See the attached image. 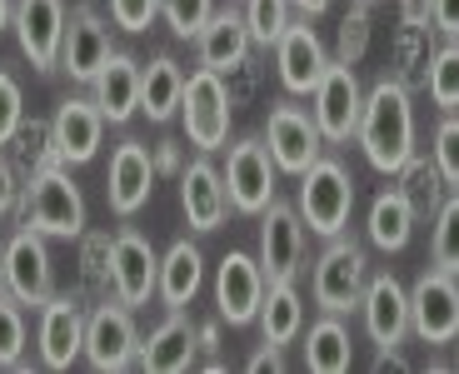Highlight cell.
Instances as JSON below:
<instances>
[{
    "label": "cell",
    "mask_w": 459,
    "mask_h": 374,
    "mask_svg": "<svg viewBox=\"0 0 459 374\" xmlns=\"http://www.w3.org/2000/svg\"><path fill=\"white\" fill-rule=\"evenodd\" d=\"M275 65H280V85H285L290 95H310L315 85H320L330 56H325V40L315 35L310 15L290 21V30L275 40Z\"/></svg>",
    "instance_id": "21"
},
{
    "label": "cell",
    "mask_w": 459,
    "mask_h": 374,
    "mask_svg": "<svg viewBox=\"0 0 459 374\" xmlns=\"http://www.w3.org/2000/svg\"><path fill=\"white\" fill-rule=\"evenodd\" d=\"M429 100L445 115L459 110V40H445V46L429 56Z\"/></svg>",
    "instance_id": "34"
},
{
    "label": "cell",
    "mask_w": 459,
    "mask_h": 374,
    "mask_svg": "<svg viewBox=\"0 0 459 374\" xmlns=\"http://www.w3.org/2000/svg\"><path fill=\"white\" fill-rule=\"evenodd\" d=\"M115 40H110V21L91 5H75L65 15V40H60V70H65L75 85H91L95 70L110 60Z\"/></svg>",
    "instance_id": "17"
},
{
    "label": "cell",
    "mask_w": 459,
    "mask_h": 374,
    "mask_svg": "<svg viewBox=\"0 0 459 374\" xmlns=\"http://www.w3.org/2000/svg\"><path fill=\"white\" fill-rule=\"evenodd\" d=\"M355 140L379 175H400L414 155V105L400 80H379L359 105Z\"/></svg>",
    "instance_id": "1"
},
{
    "label": "cell",
    "mask_w": 459,
    "mask_h": 374,
    "mask_svg": "<svg viewBox=\"0 0 459 374\" xmlns=\"http://www.w3.org/2000/svg\"><path fill=\"white\" fill-rule=\"evenodd\" d=\"M25 305L0 284V370H25Z\"/></svg>",
    "instance_id": "35"
},
{
    "label": "cell",
    "mask_w": 459,
    "mask_h": 374,
    "mask_svg": "<svg viewBox=\"0 0 459 374\" xmlns=\"http://www.w3.org/2000/svg\"><path fill=\"white\" fill-rule=\"evenodd\" d=\"M245 370H255V374H260V370H285V354H280V344H264V350H255L250 354V364H245Z\"/></svg>",
    "instance_id": "45"
},
{
    "label": "cell",
    "mask_w": 459,
    "mask_h": 374,
    "mask_svg": "<svg viewBox=\"0 0 459 374\" xmlns=\"http://www.w3.org/2000/svg\"><path fill=\"white\" fill-rule=\"evenodd\" d=\"M264 145L275 155L280 175H295V180L325 155V135H320V125H315V115L290 105V100H280L270 110V120H264Z\"/></svg>",
    "instance_id": "11"
},
{
    "label": "cell",
    "mask_w": 459,
    "mask_h": 374,
    "mask_svg": "<svg viewBox=\"0 0 459 374\" xmlns=\"http://www.w3.org/2000/svg\"><path fill=\"white\" fill-rule=\"evenodd\" d=\"M264 290H270V280H264L255 255L230 249L225 260H220V270H215L220 319H230V325H255V319H260V305H264Z\"/></svg>",
    "instance_id": "14"
},
{
    "label": "cell",
    "mask_w": 459,
    "mask_h": 374,
    "mask_svg": "<svg viewBox=\"0 0 459 374\" xmlns=\"http://www.w3.org/2000/svg\"><path fill=\"white\" fill-rule=\"evenodd\" d=\"M410 329L429 350H445L459 335V274L425 270L410 290Z\"/></svg>",
    "instance_id": "8"
},
{
    "label": "cell",
    "mask_w": 459,
    "mask_h": 374,
    "mask_svg": "<svg viewBox=\"0 0 459 374\" xmlns=\"http://www.w3.org/2000/svg\"><path fill=\"white\" fill-rule=\"evenodd\" d=\"M429 260L435 270L459 274V190L445 195V204L435 210V235H429Z\"/></svg>",
    "instance_id": "33"
},
{
    "label": "cell",
    "mask_w": 459,
    "mask_h": 374,
    "mask_svg": "<svg viewBox=\"0 0 459 374\" xmlns=\"http://www.w3.org/2000/svg\"><path fill=\"white\" fill-rule=\"evenodd\" d=\"M205 284V255H200L195 239H175L160 255V280H155V295H160L165 309H185L200 295Z\"/></svg>",
    "instance_id": "26"
},
{
    "label": "cell",
    "mask_w": 459,
    "mask_h": 374,
    "mask_svg": "<svg viewBox=\"0 0 459 374\" xmlns=\"http://www.w3.org/2000/svg\"><path fill=\"white\" fill-rule=\"evenodd\" d=\"M160 15L170 21V30L180 40H195L205 30V21L215 15V0H160Z\"/></svg>",
    "instance_id": "36"
},
{
    "label": "cell",
    "mask_w": 459,
    "mask_h": 374,
    "mask_svg": "<svg viewBox=\"0 0 459 374\" xmlns=\"http://www.w3.org/2000/svg\"><path fill=\"white\" fill-rule=\"evenodd\" d=\"M359 315H365V335L379 350H400L410 335V290L394 274H369Z\"/></svg>",
    "instance_id": "22"
},
{
    "label": "cell",
    "mask_w": 459,
    "mask_h": 374,
    "mask_svg": "<svg viewBox=\"0 0 459 374\" xmlns=\"http://www.w3.org/2000/svg\"><path fill=\"white\" fill-rule=\"evenodd\" d=\"M140 370L150 374H180V370H195L200 364V325L185 319V309H170L160 325L140 335V354H135Z\"/></svg>",
    "instance_id": "20"
},
{
    "label": "cell",
    "mask_w": 459,
    "mask_h": 374,
    "mask_svg": "<svg viewBox=\"0 0 459 374\" xmlns=\"http://www.w3.org/2000/svg\"><path fill=\"white\" fill-rule=\"evenodd\" d=\"M35 315H40V329H35L40 364H46V370H70V364L85 354V309H81V300L50 295Z\"/></svg>",
    "instance_id": "19"
},
{
    "label": "cell",
    "mask_w": 459,
    "mask_h": 374,
    "mask_svg": "<svg viewBox=\"0 0 459 374\" xmlns=\"http://www.w3.org/2000/svg\"><path fill=\"white\" fill-rule=\"evenodd\" d=\"M0 260H5V245H0Z\"/></svg>",
    "instance_id": "52"
},
{
    "label": "cell",
    "mask_w": 459,
    "mask_h": 374,
    "mask_svg": "<svg viewBox=\"0 0 459 374\" xmlns=\"http://www.w3.org/2000/svg\"><path fill=\"white\" fill-rule=\"evenodd\" d=\"M180 170H185L180 140H160V145H155V175H180Z\"/></svg>",
    "instance_id": "44"
},
{
    "label": "cell",
    "mask_w": 459,
    "mask_h": 374,
    "mask_svg": "<svg viewBox=\"0 0 459 374\" xmlns=\"http://www.w3.org/2000/svg\"><path fill=\"white\" fill-rule=\"evenodd\" d=\"M290 5H295V15H310V21L330 11V0H290Z\"/></svg>",
    "instance_id": "48"
},
{
    "label": "cell",
    "mask_w": 459,
    "mask_h": 374,
    "mask_svg": "<svg viewBox=\"0 0 459 374\" xmlns=\"http://www.w3.org/2000/svg\"><path fill=\"white\" fill-rule=\"evenodd\" d=\"M15 204H21V175H15V165L5 155H0V220L11 215Z\"/></svg>",
    "instance_id": "43"
},
{
    "label": "cell",
    "mask_w": 459,
    "mask_h": 374,
    "mask_svg": "<svg viewBox=\"0 0 459 374\" xmlns=\"http://www.w3.org/2000/svg\"><path fill=\"white\" fill-rule=\"evenodd\" d=\"M255 260H260L264 280H295L305 265V220L280 195L260 210V255Z\"/></svg>",
    "instance_id": "13"
},
{
    "label": "cell",
    "mask_w": 459,
    "mask_h": 374,
    "mask_svg": "<svg viewBox=\"0 0 459 374\" xmlns=\"http://www.w3.org/2000/svg\"><path fill=\"white\" fill-rule=\"evenodd\" d=\"M295 210L320 239L344 235V230H350V215H355V175L344 170L334 155H320L310 170L299 175Z\"/></svg>",
    "instance_id": "3"
},
{
    "label": "cell",
    "mask_w": 459,
    "mask_h": 374,
    "mask_svg": "<svg viewBox=\"0 0 459 374\" xmlns=\"http://www.w3.org/2000/svg\"><path fill=\"white\" fill-rule=\"evenodd\" d=\"M11 15H15V0H0V30H11Z\"/></svg>",
    "instance_id": "49"
},
{
    "label": "cell",
    "mask_w": 459,
    "mask_h": 374,
    "mask_svg": "<svg viewBox=\"0 0 459 374\" xmlns=\"http://www.w3.org/2000/svg\"><path fill=\"white\" fill-rule=\"evenodd\" d=\"M400 21L404 25H429V0H400Z\"/></svg>",
    "instance_id": "46"
},
{
    "label": "cell",
    "mask_w": 459,
    "mask_h": 374,
    "mask_svg": "<svg viewBox=\"0 0 459 374\" xmlns=\"http://www.w3.org/2000/svg\"><path fill=\"white\" fill-rule=\"evenodd\" d=\"M359 105H365V91H359V80H355V65L330 60L320 85L310 91V115H315V125H320L325 145H344V140L355 135Z\"/></svg>",
    "instance_id": "10"
},
{
    "label": "cell",
    "mask_w": 459,
    "mask_h": 374,
    "mask_svg": "<svg viewBox=\"0 0 459 374\" xmlns=\"http://www.w3.org/2000/svg\"><path fill=\"white\" fill-rule=\"evenodd\" d=\"M414 204L410 195L400 190V185H390V190H379L375 204H369V220H365V235L375 249H385V255H400L404 245H410L414 235Z\"/></svg>",
    "instance_id": "27"
},
{
    "label": "cell",
    "mask_w": 459,
    "mask_h": 374,
    "mask_svg": "<svg viewBox=\"0 0 459 374\" xmlns=\"http://www.w3.org/2000/svg\"><path fill=\"white\" fill-rule=\"evenodd\" d=\"M21 225L40 230L46 239H75L85 235V195L70 180V165H40L30 180L21 185V204H15Z\"/></svg>",
    "instance_id": "2"
},
{
    "label": "cell",
    "mask_w": 459,
    "mask_h": 374,
    "mask_svg": "<svg viewBox=\"0 0 459 374\" xmlns=\"http://www.w3.org/2000/svg\"><path fill=\"white\" fill-rule=\"evenodd\" d=\"M100 140H105V115L91 95H70V100L56 105V115H50V150H56L60 165L95 160Z\"/></svg>",
    "instance_id": "18"
},
{
    "label": "cell",
    "mask_w": 459,
    "mask_h": 374,
    "mask_svg": "<svg viewBox=\"0 0 459 374\" xmlns=\"http://www.w3.org/2000/svg\"><path fill=\"white\" fill-rule=\"evenodd\" d=\"M180 125L200 155H215V150L230 145V91H225V80H220V70L200 65L195 75H185Z\"/></svg>",
    "instance_id": "5"
},
{
    "label": "cell",
    "mask_w": 459,
    "mask_h": 374,
    "mask_svg": "<svg viewBox=\"0 0 459 374\" xmlns=\"http://www.w3.org/2000/svg\"><path fill=\"white\" fill-rule=\"evenodd\" d=\"M429 25L445 40H459V0H429Z\"/></svg>",
    "instance_id": "42"
},
{
    "label": "cell",
    "mask_w": 459,
    "mask_h": 374,
    "mask_svg": "<svg viewBox=\"0 0 459 374\" xmlns=\"http://www.w3.org/2000/svg\"><path fill=\"white\" fill-rule=\"evenodd\" d=\"M140 75H145V65L126 50H110V60L95 70L91 100L100 105L105 125H126L130 115H140Z\"/></svg>",
    "instance_id": "24"
},
{
    "label": "cell",
    "mask_w": 459,
    "mask_h": 374,
    "mask_svg": "<svg viewBox=\"0 0 459 374\" xmlns=\"http://www.w3.org/2000/svg\"><path fill=\"white\" fill-rule=\"evenodd\" d=\"M0 284L21 300L25 309H40L56 295V265H50V245L40 230L21 225L5 239V260H0Z\"/></svg>",
    "instance_id": "7"
},
{
    "label": "cell",
    "mask_w": 459,
    "mask_h": 374,
    "mask_svg": "<svg viewBox=\"0 0 459 374\" xmlns=\"http://www.w3.org/2000/svg\"><path fill=\"white\" fill-rule=\"evenodd\" d=\"M21 125H25V95H21V85H15L11 70H0V150L15 140Z\"/></svg>",
    "instance_id": "38"
},
{
    "label": "cell",
    "mask_w": 459,
    "mask_h": 374,
    "mask_svg": "<svg viewBox=\"0 0 459 374\" xmlns=\"http://www.w3.org/2000/svg\"><path fill=\"white\" fill-rule=\"evenodd\" d=\"M365 284H369V255L365 245H355L350 235H334L325 239L320 260H315L310 274V295L325 315H355L359 300H365Z\"/></svg>",
    "instance_id": "4"
},
{
    "label": "cell",
    "mask_w": 459,
    "mask_h": 374,
    "mask_svg": "<svg viewBox=\"0 0 459 374\" xmlns=\"http://www.w3.org/2000/svg\"><path fill=\"white\" fill-rule=\"evenodd\" d=\"M220 175H225V190H230V210H240V215H260L264 204L275 200L280 165L270 155V145H264V135L235 140Z\"/></svg>",
    "instance_id": "6"
},
{
    "label": "cell",
    "mask_w": 459,
    "mask_h": 374,
    "mask_svg": "<svg viewBox=\"0 0 459 374\" xmlns=\"http://www.w3.org/2000/svg\"><path fill=\"white\" fill-rule=\"evenodd\" d=\"M455 364H459V335H455Z\"/></svg>",
    "instance_id": "50"
},
{
    "label": "cell",
    "mask_w": 459,
    "mask_h": 374,
    "mask_svg": "<svg viewBox=\"0 0 459 374\" xmlns=\"http://www.w3.org/2000/svg\"><path fill=\"white\" fill-rule=\"evenodd\" d=\"M85 280H91V284H110V235H91V239H85Z\"/></svg>",
    "instance_id": "41"
},
{
    "label": "cell",
    "mask_w": 459,
    "mask_h": 374,
    "mask_svg": "<svg viewBox=\"0 0 459 374\" xmlns=\"http://www.w3.org/2000/svg\"><path fill=\"white\" fill-rule=\"evenodd\" d=\"M220 350V325H200V354H215Z\"/></svg>",
    "instance_id": "47"
},
{
    "label": "cell",
    "mask_w": 459,
    "mask_h": 374,
    "mask_svg": "<svg viewBox=\"0 0 459 374\" xmlns=\"http://www.w3.org/2000/svg\"><path fill=\"white\" fill-rule=\"evenodd\" d=\"M350 364H355V340L340 325V315L315 319L310 335H305V370L310 374H350Z\"/></svg>",
    "instance_id": "30"
},
{
    "label": "cell",
    "mask_w": 459,
    "mask_h": 374,
    "mask_svg": "<svg viewBox=\"0 0 459 374\" xmlns=\"http://www.w3.org/2000/svg\"><path fill=\"white\" fill-rule=\"evenodd\" d=\"M155 280H160V255L150 249V239L140 230H115L110 235V295L120 305L140 309L155 295Z\"/></svg>",
    "instance_id": "12"
},
{
    "label": "cell",
    "mask_w": 459,
    "mask_h": 374,
    "mask_svg": "<svg viewBox=\"0 0 459 374\" xmlns=\"http://www.w3.org/2000/svg\"><path fill=\"white\" fill-rule=\"evenodd\" d=\"M429 160H435V170L445 175L449 190H459V120L445 115L435 130V145H429Z\"/></svg>",
    "instance_id": "37"
},
{
    "label": "cell",
    "mask_w": 459,
    "mask_h": 374,
    "mask_svg": "<svg viewBox=\"0 0 459 374\" xmlns=\"http://www.w3.org/2000/svg\"><path fill=\"white\" fill-rule=\"evenodd\" d=\"M250 30H245V15H240V5H225V11H215L205 21V30L195 35V56H200V65L205 70H240L245 65V56H250Z\"/></svg>",
    "instance_id": "25"
},
{
    "label": "cell",
    "mask_w": 459,
    "mask_h": 374,
    "mask_svg": "<svg viewBox=\"0 0 459 374\" xmlns=\"http://www.w3.org/2000/svg\"><path fill=\"white\" fill-rule=\"evenodd\" d=\"M155 155L145 150V140H120V145L110 150V175H105V200H110V210L120 220L140 215L150 200V190H155Z\"/></svg>",
    "instance_id": "15"
},
{
    "label": "cell",
    "mask_w": 459,
    "mask_h": 374,
    "mask_svg": "<svg viewBox=\"0 0 459 374\" xmlns=\"http://www.w3.org/2000/svg\"><path fill=\"white\" fill-rule=\"evenodd\" d=\"M225 5H240V0H225Z\"/></svg>",
    "instance_id": "53"
},
{
    "label": "cell",
    "mask_w": 459,
    "mask_h": 374,
    "mask_svg": "<svg viewBox=\"0 0 459 374\" xmlns=\"http://www.w3.org/2000/svg\"><path fill=\"white\" fill-rule=\"evenodd\" d=\"M180 204H185V220H190V230H200V235H210V230L225 225L230 215V190H225V175H220V165H210V155L190 160L180 170Z\"/></svg>",
    "instance_id": "23"
},
{
    "label": "cell",
    "mask_w": 459,
    "mask_h": 374,
    "mask_svg": "<svg viewBox=\"0 0 459 374\" xmlns=\"http://www.w3.org/2000/svg\"><path fill=\"white\" fill-rule=\"evenodd\" d=\"M15 40H21L25 60L40 75L60 70V40H65V0H15Z\"/></svg>",
    "instance_id": "16"
},
{
    "label": "cell",
    "mask_w": 459,
    "mask_h": 374,
    "mask_svg": "<svg viewBox=\"0 0 459 374\" xmlns=\"http://www.w3.org/2000/svg\"><path fill=\"white\" fill-rule=\"evenodd\" d=\"M240 15H245V30H250L255 46H275L280 35L290 30V21H295V5L290 0H240Z\"/></svg>",
    "instance_id": "32"
},
{
    "label": "cell",
    "mask_w": 459,
    "mask_h": 374,
    "mask_svg": "<svg viewBox=\"0 0 459 374\" xmlns=\"http://www.w3.org/2000/svg\"><path fill=\"white\" fill-rule=\"evenodd\" d=\"M404 185L400 190L410 195V204H414V215L425 220V215H435L439 204H445V195H449V185H445V175L435 170V160H420V155H410V165H404Z\"/></svg>",
    "instance_id": "31"
},
{
    "label": "cell",
    "mask_w": 459,
    "mask_h": 374,
    "mask_svg": "<svg viewBox=\"0 0 459 374\" xmlns=\"http://www.w3.org/2000/svg\"><path fill=\"white\" fill-rule=\"evenodd\" d=\"M155 15H160V0H110V21H115V30H126V35L150 30Z\"/></svg>",
    "instance_id": "40"
},
{
    "label": "cell",
    "mask_w": 459,
    "mask_h": 374,
    "mask_svg": "<svg viewBox=\"0 0 459 374\" xmlns=\"http://www.w3.org/2000/svg\"><path fill=\"white\" fill-rule=\"evenodd\" d=\"M260 335L264 344H295L299 335H305V300H299L295 280H270V290H264V305H260Z\"/></svg>",
    "instance_id": "28"
},
{
    "label": "cell",
    "mask_w": 459,
    "mask_h": 374,
    "mask_svg": "<svg viewBox=\"0 0 459 374\" xmlns=\"http://www.w3.org/2000/svg\"><path fill=\"white\" fill-rule=\"evenodd\" d=\"M180 95H185V70L175 56H155L140 75V115L155 125L180 115Z\"/></svg>",
    "instance_id": "29"
},
{
    "label": "cell",
    "mask_w": 459,
    "mask_h": 374,
    "mask_svg": "<svg viewBox=\"0 0 459 374\" xmlns=\"http://www.w3.org/2000/svg\"><path fill=\"white\" fill-rule=\"evenodd\" d=\"M140 354V329H135V309L120 300H105L85 315V364L100 374L130 370Z\"/></svg>",
    "instance_id": "9"
},
{
    "label": "cell",
    "mask_w": 459,
    "mask_h": 374,
    "mask_svg": "<svg viewBox=\"0 0 459 374\" xmlns=\"http://www.w3.org/2000/svg\"><path fill=\"white\" fill-rule=\"evenodd\" d=\"M355 5H375V0H355Z\"/></svg>",
    "instance_id": "51"
},
{
    "label": "cell",
    "mask_w": 459,
    "mask_h": 374,
    "mask_svg": "<svg viewBox=\"0 0 459 374\" xmlns=\"http://www.w3.org/2000/svg\"><path fill=\"white\" fill-rule=\"evenodd\" d=\"M369 46V5H355V11L340 21V60L344 65H355Z\"/></svg>",
    "instance_id": "39"
}]
</instances>
